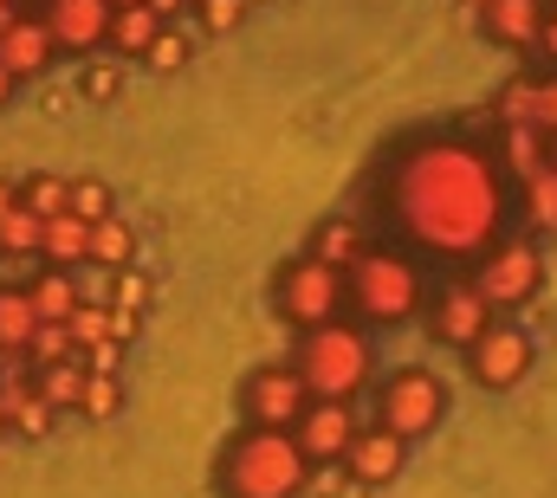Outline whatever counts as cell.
I'll return each instance as SVG.
<instances>
[{
  "instance_id": "cell-1",
  "label": "cell",
  "mask_w": 557,
  "mask_h": 498,
  "mask_svg": "<svg viewBox=\"0 0 557 498\" xmlns=\"http://www.w3.org/2000/svg\"><path fill=\"white\" fill-rule=\"evenodd\" d=\"M389 227L428 259H480L506 234V169L486 142H473L467 129L447 136H421L389 162Z\"/></svg>"
},
{
  "instance_id": "cell-2",
  "label": "cell",
  "mask_w": 557,
  "mask_h": 498,
  "mask_svg": "<svg viewBox=\"0 0 557 498\" xmlns=\"http://www.w3.org/2000/svg\"><path fill=\"white\" fill-rule=\"evenodd\" d=\"M305 473H311V460L298 453L292 427H247L214 460V493L221 498H305Z\"/></svg>"
},
{
  "instance_id": "cell-3",
  "label": "cell",
  "mask_w": 557,
  "mask_h": 498,
  "mask_svg": "<svg viewBox=\"0 0 557 498\" xmlns=\"http://www.w3.org/2000/svg\"><path fill=\"white\" fill-rule=\"evenodd\" d=\"M421 298H428L421 265L396 247H363L344 272V304H357V318H370V324H409Z\"/></svg>"
},
{
  "instance_id": "cell-4",
  "label": "cell",
  "mask_w": 557,
  "mask_h": 498,
  "mask_svg": "<svg viewBox=\"0 0 557 498\" xmlns=\"http://www.w3.org/2000/svg\"><path fill=\"white\" fill-rule=\"evenodd\" d=\"M292 370L305 375L311 395H331V401H350L363 382H370V337L357 324H311L305 344H298V363Z\"/></svg>"
},
{
  "instance_id": "cell-5",
  "label": "cell",
  "mask_w": 557,
  "mask_h": 498,
  "mask_svg": "<svg viewBox=\"0 0 557 498\" xmlns=\"http://www.w3.org/2000/svg\"><path fill=\"white\" fill-rule=\"evenodd\" d=\"M273 298H278V318H285V324H298V331L331 324V318L344 311V272H337V265H324L318 252H298L292 265H278Z\"/></svg>"
},
{
  "instance_id": "cell-6",
  "label": "cell",
  "mask_w": 557,
  "mask_h": 498,
  "mask_svg": "<svg viewBox=\"0 0 557 498\" xmlns=\"http://www.w3.org/2000/svg\"><path fill=\"white\" fill-rule=\"evenodd\" d=\"M539 285H545V252L532 247V240H493L473 259V291L493 311H512V304L539 298Z\"/></svg>"
},
{
  "instance_id": "cell-7",
  "label": "cell",
  "mask_w": 557,
  "mask_h": 498,
  "mask_svg": "<svg viewBox=\"0 0 557 498\" xmlns=\"http://www.w3.org/2000/svg\"><path fill=\"white\" fill-rule=\"evenodd\" d=\"M441 408H447V388L428 370H396L383 382V395H376V421H383L389 434H403V440L434 434V427H441Z\"/></svg>"
},
{
  "instance_id": "cell-8",
  "label": "cell",
  "mask_w": 557,
  "mask_h": 498,
  "mask_svg": "<svg viewBox=\"0 0 557 498\" xmlns=\"http://www.w3.org/2000/svg\"><path fill=\"white\" fill-rule=\"evenodd\" d=\"M460 357H467V370H473L480 388H512L519 375H532L539 344H532V331H519V324H486Z\"/></svg>"
},
{
  "instance_id": "cell-9",
  "label": "cell",
  "mask_w": 557,
  "mask_h": 498,
  "mask_svg": "<svg viewBox=\"0 0 557 498\" xmlns=\"http://www.w3.org/2000/svg\"><path fill=\"white\" fill-rule=\"evenodd\" d=\"M305 401H311V388H305V375L292 363H267V370L247 375V388H240V414L253 427H292L305 414Z\"/></svg>"
},
{
  "instance_id": "cell-10",
  "label": "cell",
  "mask_w": 557,
  "mask_h": 498,
  "mask_svg": "<svg viewBox=\"0 0 557 498\" xmlns=\"http://www.w3.org/2000/svg\"><path fill=\"white\" fill-rule=\"evenodd\" d=\"M350 434H357V414H350V401H331V395H311V401H305V414L292 421V440H298V453H305L311 466L344 460Z\"/></svg>"
},
{
  "instance_id": "cell-11",
  "label": "cell",
  "mask_w": 557,
  "mask_h": 498,
  "mask_svg": "<svg viewBox=\"0 0 557 498\" xmlns=\"http://www.w3.org/2000/svg\"><path fill=\"white\" fill-rule=\"evenodd\" d=\"M111 0H46L39 7V20H46V33H52V46L59 52H72V59H91V52H104V26H111Z\"/></svg>"
},
{
  "instance_id": "cell-12",
  "label": "cell",
  "mask_w": 557,
  "mask_h": 498,
  "mask_svg": "<svg viewBox=\"0 0 557 498\" xmlns=\"http://www.w3.org/2000/svg\"><path fill=\"white\" fill-rule=\"evenodd\" d=\"M486 324H493V304L473 291V278H454V285L428 304V331H434V344H447V350H467Z\"/></svg>"
},
{
  "instance_id": "cell-13",
  "label": "cell",
  "mask_w": 557,
  "mask_h": 498,
  "mask_svg": "<svg viewBox=\"0 0 557 498\" xmlns=\"http://www.w3.org/2000/svg\"><path fill=\"white\" fill-rule=\"evenodd\" d=\"M493 117H499V124H532L539 136L557 142V72H519V78L499 91Z\"/></svg>"
},
{
  "instance_id": "cell-14",
  "label": "cell",
  "mask_w": 557,
  "mask_h": 498,
  "mask_svg": "<svg viewBox=\"0 0 557 498\" xmlns=\"http://www.w3.org/2000/svg\"><path fill=\"white\" fill-rule=\"evenodd\" d=\"M403 460H409V440L389 434L383 421H376V427H357L350 447H344V473H350L357 486H389V480L403 473Z\"/></svg>"
},
{
  "instance_id": "cell-15",
  "label": "cell",
  "mask_w": 557,
  "mask_h": 498,
  "mask_svg": "<svg viewBox=\"0 0 557 498\" xmlns=\"http://www.w3.org/2000/svg\"><path fill=\"white\" fill-rule=\"evenodd\" d=\"M552 0H480L473 20L499 52H539V26H545Z\"/></svg>"
},
{
  "instance_id": "cell-16",
  "label": "cell",
  "mask_w": 557,
  "mask_h": 498,
  "mask_svg": "<svg viewBox=\"0 0 557 498\" xmlns=\"http://www.w3.org/2000/svg\"><path fill=\"white\" fill-rule=\"evenodd\" d=\"M52 59H59V46L39 13H20L13 26H0V65L13 78H39V72H52Z\"/></svg>"
},
{
  "instance_id": "cell-17",
  "label": "cell",
  "mask_w": 557,
  "mask_h": 498,
  "mask_svg": "<svg viewBox=\"0 0 557 498\" xmlns=\"http://www.w3.org/2000/svg\"><path fill=\"white\" fill-rule=\"evenodd\" d=\"M26 298H33L39 324H65V318L78 311L85 285H78V272H72V265H39V259H33V272H26Z\"/></svg>"
},
{
  "instance_id": "cell-18",
  "label": "cell",
  "mask_w": 557,
  "mask_h": 498,
  "mask_svg": "<svg viewBox=\"0 0 557 498\" xmlns=\"http://www.w3.org/2000/svg\"><path fill=\"white\" fill-rule=\"evenodd\" d=\"M85 375H91V363H85V350H78V357H65V363H46V370H33L26 382H33V395H39L52 414H78Z\"/></svg>"
},
{
  "instance_id": "cell-19",
  "label": "cell",
  "mask_w": 557,
  "mask_h": 498,
  "mask_svg": "<svg viewBox=\"0 0 557 498\" xmlns=\"http://www.w3.org/2000/svg\"><path fill=\"white\" fill-rule=\"evenodd\" d=\"M85 252H91V221H78V214H46L39 265H85Z\"/></svg>"
},
{
  "instance_id": "cell-20",
  "label": "cell",
  "mask_w": 557,
  "mask_h": 498,
  "mask_svg": "<svg viewBox=\"0 0 557 498\" xmlns=\"http://www.w3.org/2000/svg\"><path fill=\"white\" fill-rule=\"evenodd\" d=\"M162 26H169V20H162V13H149L143 0H137V7H117V13H111V26H104V46H111L117 59H143V46H149Z\"/></svg>"
},
{
  "instance_id": "cell-21",
  "label": "cell",
  "mask_w": 557,
  "mask_h": 498,
  "mask_svg": "<svg viewBox=\"0 0 557 498\" xmlns=\"http://www.w3.org/2000/svg\"><path fill=\"white\" fill-rule=\"evenodd\" d=\"M39 234H46V214H33L20 195L0 201V259H39Z\"/></svg>"
},
{
  "instance_id": "cell-22",
  "label": "cell",
  "mask_w": 557,
  "mask_h": 498,
  "mask_svg": "<svg viewBox=\"0 0 557 498\" xmlns=\"http://www.w3.org/2000/svg\"><path fill=\"white\" fill-rule=\"evenodd\" d=\"M137 259V227L111 208V214H98L91 221V252H85V265H131Z\"/></svg>"
},
{
  "instance_id": "cell-23",
  "label": "cell",
  "mask_w": 557,
  "mask_h": 498,
  "mask_svg": "<svg viewBox=\"0 0 557 498\" xmlns=\"http://www.w3.org/2000/svg\"><path fill=\"white\" fill-rule=\"evenodd\" d=\"M39 331V311L26 298V278L20 285H0V350H20L26 357V337Z\"/></svg>"
},
{
  "instance_id": "cell-24",
  "label": "cell",
  "mask_w": 557,
  "mask_h": 498,
  "mask_svg": "<svg viewBox=\"0 0 557 498\" xmlns=\"http://www.w3.org/2000/svg\"><path fill=\"white\" fill-rule=\"evenodd\" d=\"M519 195H525V221L539 234H557V162H539L532 175H519Z\"/></svg>"
},
{
  "instance_id": "cell-25",
  "label": "cell",
  "mask_w": 557,
  "mask_h": 498,
  "mask_svg": "<svg viewBox=\"0 0 557 498\" xmlns=\"http://www.w3.org/2000/svg\"><path fill=\"white\" fill-rule=\"evenodd\" d=\"M195 46H201L195 26H188V20H169V26L143 46V65H149V72H182V65L195 59Z\"/></svg>"
},
{
  "instance_id": "cell-26",
  "label": "cell",
  "mask_w": 557,
  "mask_h": 498,
  "mask_svg": "<svg viewBox=\"0 0 557 498\" xmlns=\"http://www.w3.org/2000/svg\"><path fill=\"white\" fill-rule=\"evenodd\" d=\"M363 247H370V240H363L357 221H324V227L311 234V252H318L324 265H337V272H350V259H357Z\"/></svg>"
},
{
  "instance_id": "cell-27",
  "label": "cell",
  "mask_w": 557,
  "mask_h": 498,
  "mask_svg": "<svg viewBox=\"0 0 557 498\" xmlns=\"http://www.w3.org/2000/svg\"><path fill=\"white\" fill-rule=\"evenodd\" d=\"M117 408H124V375L91 370L85 375V395H78V421H111Z\"/></svg>"
},
{
  "instance_id": "cell-28",
  "label": "cell",
  "mask_w": 557,
  "mask_h": 498,
  "mask_svg": "<svg viewBox=\"0 0 557 498\" xmlns=\"http://www.w3.org/2000/svg\"><path fill=\"white\" fill-rule=\"evenodd\" d=\"M20 201L33 214H72V175H20Z\"/></svg>"
},
{
  "instance_id": "cell-29",
  "label": "cell",
  "mask_w": 557,
  "mask_h": 498,
  "mask_svg": "<svg viewBox=\"0 0 557 498\" xmlns=\"http://www.w3.org/2000/svg\"><path fill=\"white\" fill-rule=\"evenodd\" d=\"M247 13H253V0H195L188 26H195V39H221V33H234Z\"/></svg>"
},
{
  "instance_id": "cell-30",
  "label": "cell",
  "mask_w": 557,
  "mask_h": 498,
  "mask_svg": "<svg viewBox=\"0 0 557 498\" xmlns=\"http://www.w3.org/2000/svg\"><path fill=\"white\" fill-rule=\"evenodd\" d=\"M65 357H78V344H72V331H65V324H39V331L26 337V363H33V370L65 363Z\"/></svg>"
},
{
  "instance_id": "cell-31",
  "label": "cell",
  "mask_w": 557,
  "mask_h": 498,
  "mask_svg": "<svg viewBox=\"0 0 557 498\" xmlns=\"http://www.w3.org/2000/svg\"><path fill=\"white\" fill-rule=\"evenodd\" d=\"M117 201H111V188L98 182V175H72V214L78 221H98V214H111Z\"/></svg>"
},
{
  "instance_id": "cell-32",
  "label": "cell",
  "mask_w": 557,
  "mask_h": 498,
  "mask_svg": "<svg viewBox=\"0 0 557 498\" xmlns=\"http://www.w3.org/2000/svg\"><path fill=\"white\" fill-rule=\"evenodd\" d=\"M78 91L85 98H117L124 91V65H85L78 72Z\"/></svg>"
},
{
  "instance_id": "cell-33",
  "label": "cell",
  "mask_w": 557,
  "mask_h": 498,
  "mask_svg": "<svg viewBox=\"0 0 557 498\" xmlns=\"http://www.w3.org/2000/svg\"><path fill=\"white\" fill-rule=\"evenodd\" d=\"M149 13H162V20H188L195 13V0H143Z\"/></svg>"
},
{
  "instance_id": "cell-34",
  "label": "cell",
  "mask_w": 557,
  "mask_h": 498,
  "mask_svg": "<svg viewBox=\"0 0 557 498\" xmlns=\"http://www.w3.org/2000/svg\"><path fill=\"white\" fill-rule=\"evenodd\" d=\"M13 91H20V78H13V72H7V65H0V104H7V98H13Z\"/></svg>"
},
{
  "instance_id": "cell-35",
  "label": "cell",
  "mask_w": 557,
  "mask_h": 498,
  "mask_svg": "<svg viewBox=\"0 0 557 498\" xmlns=\"http://www.w3.org/2000/svg\"><path fill=\"white\" fill-rule=\"evenodd\" d=\"M20 20V0H0V26H13Z\"/></svg>"
},
{
  "instance_id": "cell-36",
  "label": "cell",
  "mask_w": 557,
  "mask_h": 498,
  "mask_svg": "<svg viewBox=\"0 0 557 498\" xmlns=\"http://www.w3.org/2000/svg\"><path fill=\"white\" fill-rule=\"evenodd\" d=\"M111 7H137V0H111Z\"/></svg>"
},
{
  "instance_id": "cell-37",
  "label": "cell",
  "mask_w": 557,
  "mask_h": 498,
  "mask_svg": "<svg viewBox=\"0 0 557 498\" xmlns=\"http://www.w3.org/2000/svg\"><path fill=\"white\" fill-rule=\"evenodd\" d=\"M552 162H557V142H552Z\"/></svg>"
}]
</instances>
